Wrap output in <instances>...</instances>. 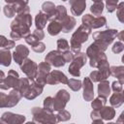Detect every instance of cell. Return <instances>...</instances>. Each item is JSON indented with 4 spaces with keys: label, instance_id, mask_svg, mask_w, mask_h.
Wrapping results in <instances>:
<instances>
[{
    "label": "cell",
    "instance_id": "obj_1",
    "mask_svg": "<svg viewBox=\"0 0 124 124\" xmlns=\"http://www.w3.org/2000/svg\"><path fill=\"white\" fill-rule=\"evenodd\" d=\"M32 25V16L29 13L17 14L16 18L11 23L12 31L18 33L22 38L30 35V27Z\"/></svg>",
    "mask_w": 124,
    "mask_h": 124
},
{
    "label": "cell",
    "instance_id": "obj_2",
    "mask_svg": "<svg viewBox=\"0 0 124 124\" xmlns=\"http://www.w3.org/2000/svg\"><path fill=\"white\" fill-rule=\"evenodd\" d=\"M91 33V28L85 26L84 24L80 25L72 35L71 41H70V46L71 50L75 53L78 54L80 52V48L83 43H85L88 40V37Z\"/></svg>",
    "mask_w": 124,
    "mask_h": 124
},
{
    "label": "cell",
    "instance_id": "obj_3",
    "mask_svg": "<svg viewBox=\"0 0 124 124\" xmlns=\"http://www.w3.org/2000/svg\"><path fill=\"white\" fill-rule=\"evenodd\" d=\"M117 30L116 29H107L105 31L95 32L93 33V39L94 44L103 51H105L108 45H110L114 38L117 36Z\"/></svg>",
    "mask_w": 124,
    "mask_h": 124
},
{
    "label": "cell",
    "instance_id": "obj_4",
    "mask_svg": "<svg viewBox=\"0 0 124 124\" xmlns=\"http://www.w3.org/2000/svg\"><path fill=\"white\" fill-rule=\"evenodd\" d=\"M31 113H32V117L33 123H50V124H54L57 123V118H56V114L54 115L52 111H49L47 109H46L45 108H39V107H35L31 109Z\"/></svg>",
    "mask_w": 124,
    "mask_h": 124
},
{
    "label": "cell",
    "instance_id": "obj_5",
    "mask_svg": "<svg viewBox=\"0 0 124 124\" xmlns=\"http://www.w3.org/2000/svg\"><path fill=\"white\" fill-rule=\"evenodd\" d=\"M86 55L89 58V65L92 68H98L102 63L108 61L105 51L100 49L94 43H92L87 47Z\"/></svg>",
    "mask_w": 124,
    "mask_h": 124
},
{
    "label": "cell",
    "instance_id": "obj_6",
    "mask_svg": "<svg viewBox=\"0 0 124 124\" xmlns=\"http://www.w3.org/2000/svg\"><path fill=\"white\" fill-rule=\"evenodd\" d=\"M22 94L16 89L14 88L7 95L5 93H0V107L1 108H13L18 104L22 98Z\"/></svg>",
    "mask_w": 124,
    "mask_h": 124
},
{
    "label": "cell",
    "instance_id": "obj_7",
    "mask_svg": "<svg viewBox=\"0 0 124 124\" xmlns=\"http://www.w3.org/2000/svg\"><path fill=\"white\" fill-rule=\"evenodd\" d=\"M86 61H87L86 53L79 52V53L76 54L75 58L73 59V61L71 62V64L68 68V72L70 73V75H72L73 77L78 78L80 76V69L85 65Z\"/></svg>",
    "mask_w": 124,
    "mask_h": 124
},
{
    "label": "cell",
    "instance_id": "obj_8",
    "mask_svg": "<svg viewBox=\"0 0 124 124\" xmlns=\"http://www.w3.org/2000/svg\"><path fill=\"white\" fill-rule=\"evenodd\" d=\"M111 75L110 73V67L108 65V62L106 61L104 63H102L99 67L97 71H93L90 73L89 78H91V80L93 82H100L102 80L107 79L109 76Z\"/></svg>",
    "mask_w": 124,
    "mask_h": 124
},
{
    "label": "cell",
    "instance_id": "obj_9",
    "mask_svg": "<svg viewBox=\"0 0 124 124\" xmlns=\"http://www.w3.org/2000/svg\"><path fill=\"white\" fill-rule=\"evenodd\" d=\"M81 21H82V24H84L85 26H87L91 29H97V28L107 25V19L105 16H93L87 14L82 16Z\"/></svg>",
    "mask_w": 124,
    "mask_h": 124
},
{
    "label": "cell",
    "instance_id": "obj_10",
    "mask_svg": "<svg viewBox=\"0 0 124 124\" xmlns=\"http://www.w3.org/2000/svg\"><path fill=\"white\" fill-rule=\"evenodd\" d=\"M70 94L65 89H60L57 91L53 98V109L55 111H59L61 109H64L67 103L70 101Z\"/></svg>",
    "mask_w": 124,
    "mask_h": 124
},
{
    "label": "cell",
    "instance_id": "obj_11",
    "mask_svg": "<svg viewBox=\"0 0 124 124\" xmlns=\"http://www.w3.org/2000/svg\"><path fill=\"white\" fill-rule=\"evenodd\" d=\"M18 81H19L18 73L16 72L15 70H10L8 72L7 77L3 80H0V88L2 90H7L10 88H16V85L18 84Z\"/></svg>",
    "mask_w": 124,
    "mask_h": 124
},
{
    "label": "cell",
    "instance_id": "obj_12",
    "mask_svg": "<svg viewBox=\"0 0 124 124\" xmlns=\"http://www.w3.org/2000/svg\"><path fill=\"white\" fill-rule=\"evenodd\" d=\"M45 61H46L47 63H49L51 66L59 68V67H63L66 64V60L64 58L63 52L59 51V50H51L49 51L46 57H45Z\"/></svg>",
    "mask_w": 124,
    "mask_h": 124
},
{
    "label": "cell",
    "instance_id": "obj_13",
    "mask_svg": "<svg viewBox=\"0 0 124 124\" xmlns=\"http://www.w3.org/2000/svg\"><path fill=\"white\" fill-rule=\"evenodd\" d=\"M20 70L30 79H35L38 76V65L33 60L26 58L20 65Z\"/></svg>",
    "mask_w": 124,
    "mask_h": 124
},
{
    "label": "cell",
    "instance_id": "obj_14",
    "mask_svg": "<svg viewBox=\"0 0 124 124\" xmlns=\"http://www.w3.org/2000/svg\"><path fill=\"white\" fill-rule=\"evenodd\" d=\"M43 90H44V85L40 84L37 80L31 79V82H30L27 90L23 94V97L27 100H33L36 97H38L39 95H41L43 93Z\"/></svg>",
    "mask_w": 124,
    "mask_h": 124
},
{
    "label": "cell",
    "instance_id": "obj_15",
    "mask_svg": "<svg viewBox=\"0 0 124 124\" xmlns=\"http://www.w3.org/2000/svg\"><path fill=\"white\" fill-rule=\"evenodd\" d=\"M46 81V84H51V85H55L57 83L67 84L68 78L66 77V75L64 73L57 71V70H53L47 74Z\"/></svg>",
    "mask_w": 124,
    "mask_h": 124
},
{
    "label": "cell",
    "instance_id": "obj_16",
    "mask_svg": "<svg viewBox=\"0 0 124 124\" xmlns=\"http://www.w3.org/2000/svg\"><path fill=\"white\" fill-rule=\"evenodd\" d=\"M26 117L24 115L6 111L2 114L0 118V122L2 124H20V123H23Z\"/></svg>",
    "mask_w": 124,
    "mask_h": 124
},
{
    "label": "cell",
    "instance_id": "obj_17",
    "mask_svg": "<svg viewBox=\"0 0 124 124\" xmlns=\"http://www.w3.org/2000/svg\"><path fill=\"white\" fill-rule=\"evenodd\" d=\"M28 55H29V48L27 46H25L24 45L16 46V48L13 52V58L16 64L20 66Z\"/></svg>",
    "mask_w": 124,
    "mask_h": 124
},
{
    "label": "cell",
    "instance_id": "obj_18",
    "mask_svg": "<svg viewBox=\"0 0 124 124\" xmlns=\"http://www.w3.org/2000/svg\"><path fill=\"white\" fill-rule=\"evenodd\" d=\"M50 70H51V65L49 63H47L46 61L41 62L38 65V76L36 78V80L40 84L45 86V84H46V76L50 72Z\"/></svg>",
    "mask_w": 124,
    "mask_h": 124
},
{
    "label": "cell",
    "instance_id": "obj_19",
    "mask_svg": "<svg viewBox=\"0 0 124 124\" xmlns=\"http://www.w3.org/2000/svg\"><path fill=\"white\" fill-rule=\"evenodd\" d=\"M82 87H83V93H82L83 99L87 102L92 101L94 98V86H93V81L89 77H85L83 78Z\"/></svg>",
    "mask_w": 124,
    "mask_h": 124
},
{
    "label": "cell",
    "instance_id": "obj_20",
    "mask_svg": "<svg viewBox=\"0 0 124 124\" xmlns=\"http://www.w3.org/2000/svg\"><path fill=\"white\" fill-rule=\"evenodd\" d=\"M71 5V13L73 16H80L86 7L85 0H69Z\"/></svg>",
    "mask_w": 124,
    "mask_h": 124
},
{
    "label": "cell",
    "instance_id": "obj_21",
    "mask_svg": "<svg viewBox=\"0 0 124 124\" xmlns=\"http://www.w3.org/2000/svg\"><path fill=\"white\" fill-rule=\"evenodd\" d=\"M62 32L64 33H69L70 31H72L74 29V27L76 26V23H77V20L74 16H67L62 21Z\"/></svg>",
    "mask_w": 124,
    "mask_h": 124
},
{
    "label": "cell",
    "instance_id": "obj_22",
    "mask_svg": "<svg viewBox=\"0 0 124 124\" xmlns=\"http://www.w3.org/2000/svg\"><path fill=\"white\" fill-rule=\"evenodd\" d=\"M55 9H56V7L54 6V4H53L52 2H49V1L44 2L43 5H42V11H43L45 14L47 15V16H48V20H49V21L54 20Z\"/></svg>",
    "mask_w": 124,
    "mask_h": 124
},
{
    "label": "cell",
    "instance_id": "obj_23",
    "mask_svg": "<svg viewBox=\"0 0 124 124\" xmlns=\"http://www.w3.org/2000/svg\"><path fill=\"white\" fill-rule=\"evenodd\" d=\"M48 21V16L43 11L39 12L35 16V25L37 29L43 30L46 26V22Z\"/></svg>",
    "mask_w": 124,
    "mask_h": 124
},
{
    "label": "cell",
    "instance_id": "obj_24",
    "mask_svg": "<svg viewBox=\"0 0 124 124\" xmlns=\"http://www.w3.org/2000/svg\"><path fill=\"white\" fill-rule=\"evenodd\" d=\"M99 112H100L101 117L104 120H106V121H109V120L113 119L114 116H115V110H114L113 107H107V106H105V107H103L99 110Z\"/></svg>",
    "mask_w": 124,
    "mask_h": 124
},
{
    "label": "cell",
    "instance_id": "obj_25",
    "mask_svg": "<svg viewBox=\"0 0 124 124\" xmlns=\"http://www.w3.org/2000/svg\"><path fill=\"white\" fill-rule=\"evenodd\" d=\"M62 31V23L57 20H52L47 25V33L50 36H56Z\"/></svg>",
    "mask_w": 124,
    "mask_h": 124
},
{
    "label": "cell",
    "instance_id": "obj_26",
    "mask_svg": "<svg viewBox=\"0 0 124 124\" xmlns=\"http://www.w3.org/2000/svg\"><path fill=\"white\" fill-rule=\"evenodd\" d=\"M98 94L99 96H103V97H108V95L110 94V86H109V82L105 79L99 82L98 84Z\"/></svg>",
    "mask_w": 124,
    "mask_h": 124
},
{
    "label": "cell",
    "instance_id": "obj_27",
    "mask_svg": "<svg viewBox=\"0 0 124 124\" xmlns=\"http://www.w3.org/2000/svg\"><path fill=\"white\" fill-rule=\"evenodd\" d=\"M12 53L9 51V49H4L1 48L0 50V64L2 66L8 67L11 65V61H12Z\"/></svg>",
    "mask_w": 124,
    "mask_h": 124
},
{
    "label": "cell",
    "instance_id": "obj_28",
    "mask_svg": "<svg viewBox=\"0 0 124 124\" xmlns=\"http://www.w3.org/2000/svg\"><path fill=\"white\" fill-rule=\"evenodd\" d=\"M109 103L111 105V107L113 108H119L123 103H124V99L122 96L121 92H114L110 98H109Z\"/></svg>",
    "mask_w": 124,
    "mask_h": 124
},
{
    "label": "cell",
    "instance_id": "obj_29",
    "mask_svg": "<svg viewBox=\"0 0 124 124\" xmlns=\"http://www.w3.org/2000/svg\"><path fill=\"white\" fill-rule=\"evenodd\" d=\"M106 103H107V98L106 97H103V96H98L96 99L92 100V103H91V107L94 110H100L103 107L106 106Z\"/></svg>",
    "mask_w": 124,
    "mask_h": 124
},
{
    "label": "cell",
    "instance_id": "obj_30",
    "mask_svg": "<svg viewBox=\"0 0 124 124\" xmlns=\"http://www.w3.org/2000/svg\"><path fill=\"white\" fill-rule=\"evenodd\" d=\"M30 82H31V79H30L29 78H19L18 84L16 85V89L22 94V96H23V94H24L25 91L27 90V88H28Z\"/></svg>",
    "mask_w": 124,
    "mask_h": 124
},
{
    "label": "cell",
    "instance_id": "obj_31",
    "mask_svg": "<svg viewBox=\"0 0 124 124\" xmlns=\"http://www.w3.org/2000/svg\"><path fill=\"white\" fill-rule=\"evenodd\" d=\"M67 16V10L64 6H57L56 9H55V14H54V20H57V21H62L65 17Z\"/></svg>",
    "mask_w": 124,
    "mask_h": 124
},
{
    "label": "cell",
    "instance_id": "obj_32",
    "mask_svg": "<svg viewBox=\"0 0 124 124\" xmlns=\"http://www.w3.org/2000/svg\"><path fill=\"white\" fill-rule=\"evenodd\" d=\"M104 8H105V6H104L103 2H96L90 7V12L93 14V16H99L102 15V13L104 11Z\"/></svg>",
    "mask_w": 124,
    "mask_h": 124
},
{
    "label": "cell",
    "instance_id": "obj_33",
    "mask_svg": "<svg viewBox=\"0 0 124 124\" xmlns=\"http://www.w3.org/2000/svg\"><path fill=\"white\" fill-rule=\"evenodd\" d=\"M0 46L1 48H4V49H11L16 46V44L14 40H7L5 36L1 35L0 36Z\"/></svg>",
    "mask_w": 124,
    "mask_h": 124
},
{
    "label": "cell",
    "instance_id": "obj_34",
    "mask_svg": "<svg viewBox=\"0 0 124 124\" xmlns=\"http://www.w3.org/2000/svg\"><path fill=\"white\" fill-rule=\"evenodd\" d=\"M56 44H57V50H59L61 52H65L67 50H70V45L66 39H64V38L58 39Z\"/></svg>",
    "mask_w": 124,
    "mask_h": 124
},
{
    "label": "cell",
    "instance_id": "obj_35",
    "mask_svg": "<svg viewBox=\"0 0 124 124\" xmlns=\"http://www.w3.org/2000/svg\"><path fill=\"white\" fill-rule=\"evenodd\" d=\"M68 86L73 90V91H78L82 87V82L79 79L76 78H70L68 79Z\"/></svg>",
    "mask_w": 124,
    "mask_h": 124
},
{
    "label": "cell",
    "instance_id": "obj_36",
    "mask_svg": "<svg viewBox=\"0 0 124 124\" xmlns=\"http://www.w3.org/2000/svg\"><path fill=\"white\" fill-rule=\"evenodd\" d=\"M56 118H57V121L58 122H61V121H67L71 118V113L69 111H67L66 109H61L57 112L56 114Z\"/></svg>",
    "mask_w": 124,
    "mask_h": 124
},
{
    "label": "cell",
    "instance_id": "obj_37",
    "mask_svg": "<svg viewBox=\"0 0 124 124\" xmlns=\"http://www.w3.org/2000/svg\"><path fill=\"white\" fill-rule=\"evenodd\" d=\"M116 16L121 23H124V2L118 3L116 8Z\"/></svg>",
    "mask_w": 124,
    "mask_h": 124
},
{
    "label": "cell",
    "instance_id": "obj_38",
    "mask_svg": "<svg viewBox=\"0 0 124 124\" xmlns=\"http://www.w3.org/2000/svg\"><path fill=\"white\" fill-rule=\"evenodd\" d=\"M118 6V0H106V7L108 13H113Z\"/></svg>",
    "mask_w": 124,
    "mask_h": 124
},
{
    "label": "cell",
    "instance_id": "obj_39",
    "mask_svg": "<svg viewBox=\"0 0 124 124\" xmlns=\"http://www.w3.org/2000/svg\"><path fill=\"white\" fill-rule=\"evenodd\" d=\"M110 73L113 77L118 78L124 74V66H112L110 67Z\"/></svg>",
    "mask_w": 124,
    "mask_h": 124
},
{
    "label": "cell",
    "instance_id": "obj_40",
    "mask_svg": "<svg viewBox=\"0 0 124 124\" xmlns=\"http://www.w3.org/2000/svg\"><path fill=\"white\" fill-rule=\"evenodd\" d=\"M3 12H4V15L7 16V17H13L15 16L16 15V12L14 10V7L10 4H7L3 7Z\"/></svg>",
    "mask_w": 124,
    "mask_h": 124
},
{
    "label": "cell",
    "instance_id": "obj_41",
    "mask_svg": "<svg viewBox=\"0 0 124 124\" xmlns=\"http://www.w3.org/2000/svg\"><path fill=\"white\" fill-rule=\"evenodd\" d=\"M44 108L46 109L49 110V111H52V112L54 111V109H53V98L52 97L48 96V97L45 98V100H44Z\"/></svg>",
    "mask_w": 124,
    "mask_h": 124
},
{
    "label": "cell",
    "instance_id": "obj_42",
    "mask_svg": "<svg viewBox=\"0 0 124 124\" xmlns=\"http://www.w3.org/2000/svg\"><path fill=\"white\" fill-rule=\"evenodd\" d=\"M111 50L114 53H120V52H122L124 50V44H123V42H121V41L115 42L113 44V46H111Z\"/></svg>",
    "mask_w": 124,
    "mask_h": 124
},
{
    "label": "cell",
    "instance_id": "obj_43",
    "mask_svg": "<svg viewBox=\"0 0 124 124\" xmlns=\"http://www.w3.org/2000/svg\"><path fill=\"white\" fill-rule=\"evenodd\" d=\"M90 117H91V120L93 122H95V123H103V121H104V119L101 117L100 112L98 110H94L93 109L91 114H90Z\"/></svg>",
    "mask_w": 124,
    "mask_h": 124
},
{
    "label": "cell",
    "instance_id": "obj_44",
    "mask_svg": "<svg viewBox=\"0 0 124 124\" xmlns=\"http://www.w3.org/2000/svg\"><path fill=\"white\" fill-rule=\"evenodd\" d=\"M45 49H46V45L44 43H42L41 41L38 42L37 44H35L34 46H32V50L35 52H38V53L45 51Z\"/></svg>",
    "mask_w": 124,
    "mask_h": 124
},
{
    "label": "cell",
    "instance_id": "obj_45",
    "mask_svg": "<svg viewBox=\"0 0 124 124\" xmlns=\"http://www.w3.org/2000/svg\"><path fill=\"white\" fill-rule=\"evenodd\" d=\"M24 39H25V42H26L28 45H30L31 46H34L35 44H37L38 42H40V41H39V40H38V39H37L33 34L28 35V36H27V37H25Z\"/></svg>",
    "mask_w": 124,
    "mask_h": 124
},
{
    "label": "cell",
    "instance_id": "obj_46",
    "mask_svg": "<svg viewBox=\"0 0 124 124\" xmlns=\"http://www.w3.org/2000/svg\"><path fill=\"white\" fill-rule=\"evenodd\" d=\"M63 55H64V58H65V60H66V63H70V62H72L73 61V59L75 58V53L71 50H67V51H65V52H63Z\"/></svg>",
    "mask_w": 124,
    "mask_h": 124
},
{
    "label": "cell",
    "instance_id": "obj_47",
    "mask_svg": "<svg viewBox=\"0 0 124 124\" xmlns=\"http://www.w3.org/2000/svg\"><path fill=\"white\" fill-rule=\"evenodd\" d=\"M111 89L114 91V92H121L123 90L122 88V84L120 83V81L117 79V80H114L112 82V85H111Z\"/></svg>",
    "mask_w": 124,
    "mask_h": 124
},
{
    "label": "cell",
    "instance_id": "obj_48",
    "mask_svg": "<svg viewBox=\"0 0 124 124\" xmlns=\"http://www.w3.org/2000/svg\"><path fill=\"white\" fill-rule=\"evenodd\" d=\"M33 35L39 40V41H41V40H43L44 38H45V33H44V31L43 30H41V29H35L34 30V32H33Z\"/></svg>",
    "mask_w": 124,
    "mask_h": 124
},
{
    "label": "cell",
    "instance_id": "obj_49",
    "mask_svg": "<svg viewBox=\"0 0 124 124\" xmlns=\"http://www.w3.org/2000/svg\"><path fill=\"white\" fill-rule=\"evenodd\" d=\"M10 36H11V38H12L14 41H18V40L22 39V37H21L18 33L15 32V31H12V32H11V34H10Z\"/></svg>",
    "mask_w": 124,
    "mask_h": 124
},
{
    "label": "cell",
    "instance_id": "obj_50",
    "mask_svg": "<svg viewBox=\"0 0 124 124\" xmlns=\"http://www.w3.org/2000/svg\"><path fill=\"white\" fill-rule=\"evenodd\" d=\"M117 39L119 40V41H121V42H124V30H122V31H120L119 33H117Z\"/></svg>",
    "mask_w": 124,
    "mask_h": 124
},
{
    "label": "cell",
    "instance_id": "obj_51",
    "mask_svg": "<svg viewBox=\"0 0 124 124\" xmlns=\"http://www.w3.org/2000/svg\"><path fill=\"white\" fill-rule=\"evenodd\" d=\"M116 122H118V123H124V110L121 112V114H120L119 117L117 118Z\"/></svg>",
    "mask_w": 124,
    "mask_h": 124
},
{
    "label": "cell",
    "instance_id": "obj_52",
    "mask_svg": "<svg viewBox=\"0 0 124 124\" xmlns=\"http://www.w3.org/2000/svg\"><path fill=\"white\" fill-rule=\"evenodd\" d=\"M19 0H5V2L7 4H10V5H15L16 3H17Z\"/></svg>",
    "mask_w": 124,
    "mask_h": 124
},
{
    "label": "cell",
    "instance_id": "obj_53",
    "mask_svg": "<svg viewBox=\"0 0 124 124\" xmlns=\"http://www.w3.org/2000/svg\"><path fill=\"white\" fill-rule=\"evenodd\" d=\"M117 79L120 81V83H121V84H124V74H123V75H121V76H119V77L117 78Z\"/></svg>",
    "mask_w": 124,
    "mask_h": 124
},
{
    "label": "cell",
    "instance_id": "obj_54",
    "mask_svg": "<svg viewBox=\"0 0 124 124\" xmlns=\"http://www.w3.org/2000/svg\"><path fill=\"white\" fill-rule=\"evenodd\" d=\"M5 78V75H4V72L1 71V78H0V80H3Z\"/></svg>",
    "mask_w": 124,
    "mask_h": 124
},
{
    "label": "cell",
    "instance_id": "obj_55",
    "mask_svg": "<svg viewBox=\"0 0 124 124\" xmlns=\"http://www.w3.org/2000/svg\"><path fill=\"white\" fill-rule=\"evenodd\" d=\"M94 3H96V2H103V0H92Z\"/></svg>",
    "mask_w": 124,
    "mask_h": 124
},
{
    "label": "cell",
    "instance_id": "obj_56",
    "mask_svg": "<svg viewBox=\"0 0 124 124\" xmlns=\"http://www.w3.org/2000/svg\"><path fill=\"white\" fill-rule=\"evenodd\" d=\"M121 61H122V63L124 64V54L122 55V58H121Z\"/></svg>",
    "mask_w": 124,
    "mask_h": 124
},
{
    "label": "cell",
    "instance_id": "obj_57",
    "mask_svg": "<svg viewBox=\"0 0 124 124\" xmlns=\"http://www.w3.org/2000/svg\"><path fill=\"white\" fill-rule=\"evenodd\" d=\"M121 93H122V96H123V99H124V89L121 91Z\"/></svg>",
    "mask_w": 124,
    "mask_h": 124
},
{
    "label": "cell",
    "instance_id": "obj_58",
    "mask_svg": "<svg viewBox=\"0 0 124 124\" xmlns=\"http://www.w3.org/2000/svg\"><path fill=\"white\" fill-rule=\"evenodd\" d=\"M62 1H67V0H62Z\"/></svg>",
    "mask_w": 124,
    "mask_h": 124
}]
</instances>
